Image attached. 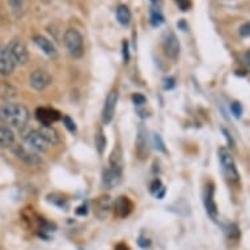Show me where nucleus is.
<instances>
[{
	"mask_svg": "<svg viewBox=\"0 0 250 250\" xmlns=\"http://www.w3.org/2000/svg\"><path fill=\"white\" fill-rule=\"evenodd\" d=\"M15 152H16V155L19 156L20 159H22V160L29 163V164H38V163H40V157H38L36 153H33L30 148H24L21 147V146H19Z\"/></svg>",
	"mask_w": 250,
	"mask_h": 250,
	"instance_id": "f3484780",
	"label": "nucleus"
},
{
	"mask_svg": "<svg viewBox=\"0 0 250 250\" xmlns=\"http://www.w3.org/2000/svg\"><path fill=\"white\" fill-rule=\"evenodd\" d=\"M240 36L241 37H250V22H245L240 28Z\"/></svg>",
	"mask_w": 250,
	"mask_h": 250,
	"instance_id": "cd10ccee",
	"label": "nucleus"
},
{
	"mask_svg": "<svg viewBox=\"0 0 250 250\" xmlns=\"http://www.w3.org/2000/svg\"><path fill=\"white\" fill-rule=\"evenodd\" d=\"M29 83L36 90H43L51 84V76L46 71L37 70L32 72L30 78H29Z\"/></svg>",
	"mask_w": 250,
	"mask_h": 250,
	"instance_id": "f8f14e48",
	"label": "nucleus"
},
{
	"mask_svg": "<svg viewBox=\"0 0 250 250\" xmlns=\"http://www.w3.org/2000/svg\"><path fill=\"white\" fill-rule=\"evenodd\" d=\"M15 144V134L7 126H0V147L9 148Z\"/></svg>",
	"mask_w": 250,
	"mask_h": 250,
	"instance_id": "dca6fc26",
	"label": "nucleus"
},
{
	"mask_svg": "<svg viewBox=\"0 0 250 250\" xmlns=\"http://www.w3.org/2000/svg\"><path fill=\"white\" fill-rule=\"evenodd\" d=\"M7 46H8L9 53L12 55V59L16 66H24V64H26V62L29 61V53L28 47L25 46L24 42L15 38Z\"/></svg>",
	"mask_w": 250,
	"mask_h": 250,
	"instance_id": "39448f33",
	"label": "nucleus"
},
{
	"mask_svg": "<svg viewBox=\"0 0 250 250\" xmlns=\"http://www.w3.org/2000/svg\"><path fill=\"white\" fill-rule=\"evenodd\" d=\"M9 8L12 9V12L17 16H20L24 9V0H8Z\"/></svg>",
	"mask_w": 250,
	"mask_h": 250,
	"instance_id": "b1692460",
	"label": "nucleus"
},
{
	"mask_svg": "<svg viewBox=\"0 0 250 250\" xmlns=\"http://www.w3.org/2000/svg\"><path fill=\"white\" fill-rule=\"evenodd\" d=\"M176 3L181 11H184V12L190 8V0H176Z\"/></svg>",
	"mask_w": 250,
	"mask_h": 250,
	"instance_id": "c756f323",
	"label": "nucleus"
},
{
	"mask_svg": "<svg viewBox=\"0 0 250 250\" xmlns=\"http://www.w3.org/2000/svg\"><path fill=\"white\" fill-rule=\"evenodd\" d=\"M132 101H134V104L138 105V106H142V105L146 104V97H144L143 95H140V93H136V95L132 96Z\"/></svg>",
	"mask_w": 250,
	"mask_h": 250,
	"instance_id": "c85d7f7f",
	"label": "nucleus"
},
{
	"mask_svg": "<svg viewBox=\"0 0 250 250\" xmlns=\"http://www.w3.org/2000/svg\"><path fill=\"white\" fill-rule=\"evenodd\" d=\"M36 118L42 126H51L53 123L62 119V115L53 107H38L36 110Z\"/></svg>",
	"mask_w": 250,
	"mask_h": 250,
	"instance_id": "9d476101",
	"label": "nucleus"
},
{
	"mask_svg": "<svg viewBox=\"0 0 250 250\" xmlns=\"http://www.w3.org/2000/svg\"><path fill=\"white\" fill-rule=\"evenodd\" d=\"M30 113L28 107L21 104L8 103L0 106V122L7 125V127L22 130L28 125Z\"/></svg>",
	"mask_w": 250,
	"mask_h": 250,
	"instance_id": "f257e3e1",
	"label": "nucleus"
},
{
	"mask_svg": "<svg viewBox=\"0 0 250 250\" xmlns=\"http://www.w3.org/2000/svg\"><path fill=\"white\" fill-rule=\"evenodd\" d=\"M121 181H122V167L110 165L106 169H104L103 185L105 186V189H113L121 184Z\"/></svg>",
	"mask_w": 250,
	"mask_h": 250,
	"instance_id": "423d86ee",
	"label": "nucleus"
},
{
	"mask_svg": "<svg viewBox=\"0 0 250 250\" xmlns=\"http://www.w3.org/2000/svg\"><path fill=\"white\" fill-rule=\"evenodd\" d=\"M113 209L118 217H126L132 211V202L127 197H119L113 203Z\"/></svg>",
	"mask_w": 250,
	"mask_h": 250,
	"instance_id": "ddd939ff",
	"label": "nucleus"
},
{
	"mask_svg": "<svg viewBox=\"0 0 250 250\" xmlns=\"http://www.w3.org/2000/svg\"><path fill=\"white\" fill-rule=\"evenodd\" d=\"M163 47H164L167 57L173 59V61H176L178 55H180V42H178V38L176 37V34L173 33V32H168V33L164 34Z\"/></svg>",
	"mask_w": 250,
	"mask_h": 250,
	"instance_id": "0eeeda50",
	"label": "nucleus"
},
{
	"mask_svg": "<svg viewBox=\"0 0 250 250\" xmlns=\"http://www.w3.org/2000/svg\"><path fill=\"white\" fill-rule=\"evenodd\" d=\"M63 42L66 46L67 51L71 57L75 59L83 57L84 54V40L83 36L79 33L76 29H68L63 36Z\"/></svg>",
	"mask_w": 250,
	"mask_h": 250,
	"instance_id": "f03ea898",
	"label": "nucleus"
},
{
	"mask_svg": "<svg viewBox=\"0 0 250 250\" xmlns=\"http://www.w3.org/2000/svg\"><path fill=\"white\" fill-rule=\"evenodd\" d=\"M111 208H113V203L109 197H100L99 201L96 202V212L100 217L106 216Z\"/></svg>",
	"mask_w": 250,
	"mask_h": 250,
	"instance_id": "aec40b11",
	"label": "nucleus"
},
{
	"mask_svg": "<svg viewBox=\"0 0 250 250\" xmlns=\"http://www.w3.org/2000/svg\"><path fill=\"white\" fill-rule=\"evenodd\" d=\"M117 101H118V93H117V90H111V92H109V95L106 96L103 107L104 125H109V123L113 121V118H114Z\"/></svg>",
	"mask_w": 250,
	"mask_h": 250,
	"instance_id": "6e6552de",
	"label": "nucleus"
},
{
	"mask_svg": "<svg viewBox=\"0 0 250 250\" xmlns=\"http://www.w3.org/2000/svg\"><path fill=\"white\" fill-rule=\"evenodd\" d=\"M153 143H155V147L157 148V149H160V151H165L164 143H163V140H161V138L159 134H155V135H153Z\"/></svg>",
	"mask_w": 250,
	"mask_h": 250,
	"instance_id": "bb28decb",
	"label": "nucleus"
},
{
	"mask_svg": "<svg viewBox=\"0 0 250 250\" xmlns=\"http://www.w3.org/2000/svg\"><path fill=\"white\" fill-rule=\"evenodd\" d=\"M15 62L12 59V55L9 53V49L7 45H0V75L3 76H9L15 71Z\"/></svg>",
	"mask_w": 250,
	"mask_h": 250,
	"instance_id": "1a4fd4ad",
	"label": "nucleus"
},
{
	"mask_svg": "<svg viewBox=\"0 0 250 250\" xmlns=\"http://www.w3.org/2000/svg\"><path fill=\"white\" fill-rule=\"evenodd\" d=\"M128 58H130V55H128V43L125 41L123 42V61L127 63Z\"/></svg>",
	"mask_w": 250,
	"mask_h": 250,
	"instance_id": "7c9ffc66",
	"label": "nucleus"
},
{
	"mask_svg": "<svg viewBox=\"0 0 250 250\" xmlns=\"http://www.w3.org/2000/svg\"><path fill=\"white\" fill-rule=\"evenodd\" d=\"M151 1H156V0H151Z\"/></svg>",
	"mask_w": 250,
	"mask_h": 250,
	"instance_id": "f704fd0d",
	"label": "nucleus"
},
{
	"mask_svg": "<svg viewBox=\"0 0 250 250\" xmlns=\"http://www.w3.org/2000/svg\"><path fill=\"white\" fill-rule=\"evenodd\" d=\"M136 152H138L140 159H143L144 156L148 153L147 134H146L143 127L139 128V134H138V138H136Z\"/></svg>",
	"mask_w": 250,
	"mask_h": 250,
	"instance_id": "a211bd4d",
	"label": "nucleus"
},
{
	"mask_svg": "<svg viewBox=\"0 0 250 250\" xmlns=\"http://www.w3.org/2000/svg\"><path fill=\"white\" fill-rule=\"evenodd\" d=\"M37 130L50 146H55V144H58L61 142L59 134H58V131L53 127V126H41V127L37 128Z\"/></svg>",
	"mask_w": 250,
	"mask_h": 250,
	"instance_id": "2eb2a0df",
	"label": "nucleus"
},
{
	"mask_svg": "<svg viewBox=\"0 0 250 250\" xmlns=\"http://www.w3.org/2000/svg\"><path fill=\"white\" fill-rule=\"evenodd\" d=\"M139 245L142 246V248H147V246H149V241H143V238H139Z\"/></svg>",
	"mask_w": 250,
	"mask_h": 250,
	"instance_id": "72a5a7b5",
	"label": "nucleus"
},
{
	"mask_svg": "<svg viewBox=\"0 0 250 250\" xmlns=\"http://www.w3.org/2000/svg\"><path fill=\"white\" fill-rule=\"evenodd\" d=\"M205 207L206 211L208 213V216L212 219L213 222H216L219 219V211H217L216 202H215V189H213V185H208L206 188L205 191Z\"/></svg>",
	"mask_w": 250,
	"mask_h": 250,
	"instance_id": "9b49d317",
	"label": "nucleus"
},
{
	"mask_svg": "<svg viewBox=\"0 0 250 250\" xmlns=\"http://www.w3.org/2000/svg\"><path fill=\"white\" fill-rule=\"evenodd\" d=\"M149 21H151L152 26H160L163 22H164V16L161 15L160 11H157V9L152 8L151 9V15H149Z\"/></svg>",
	"mask_w": 250,
	"mask_h": 250,
	"instance_id": "4be33fe9",
	"label": "nucleus"
},
{
	"mask_svg": "<svg viewBox=\"0 0 250 250\" xmlns=\"http://www.w3.org/2000/svg\"><path fill=\"white\" fill-rule=\"evenodd\" d=\"M230 110H232V113H233L236 118H240V117H241V114H242L241 104H240V103L230 104Z\"/></svg>",
	"mask_w": 250,
	"mask_h": 250,
	"instance_id": "393cba45",
	"label": "nucleus"
},
{
	"mask_svg": "<svg viewBox=\"0 0 250 250\" xmlns=\"http://www.w3.org/2000/svg\"><path fill=\"white\" fill-rule=\"evenodd\" d=\"M115 15H117V20H118V22L121 25H123V26H127V25L131 22V12H130V9H128L127 5H118L117 9H115Z\"/></svg>",
	"mask_w": 250,
	"mask_h": 250,
	"instance_id": "6ab92c4d",
	"label": "nucleus"
},
{
	"mask_svg": "<svg viewBox=\"0 0 250 250\" xmlns=\"http://www.w3.org/2000/svg\"><path fill=\"white\" fill-rule=\"evenodd\" d=\"M96 147H97L99 153H103V152L105 151V147H106V138L104 135V132L101 128H99L97 135H96Z\"/></svg>",
	"mask_w": 250,
	"mask_h": 250,
	"instance_id": "5701e85b",
	"label": "nucleus"
},
{
	"mask_svg": "<svg viewBox=\"0 0 250 250\" xmlns=\"http://www.w3.org/2000/svg\"><path fill=\"white\" fill-rule=\"evenodd\" d=\"M63 123H64V126H66L68 130H70L71 132H76V125H75V122L72 121V119L70 118V117H63Z\"/></svg>",
	"mask_w": 250,
	"mask_h": 250,
	"instance_id": "a878e982",
	"label": "nucleus"
},
{
	"mask_svg": "<svg viewBox=\"0 0 250 250\" xmlns=\"http://www.w3.org/2000/svg\"><path fill=\"white\" fill-rule=\"evenodd\" d=\"M33 41L34 43L47 55V57L55 58L58 55V51L57 49H55V46H54L53 42L49 41V40L46 37H43V36H34Z\"/></svg>",
	"mask_w": 250,
	"mask_h": 250,
	"instance_id": "4468645a",
	"label": "nucleus"
},
{
	"mask_svg": "<svg viewBox=\"0 0 250 250\" xmlns=\"http://www.w3.org/2000/svg\"><path fill=\"white\" fill-rule=\"evenodd\" d=\"M217 153H219V161H220V165H222L223 172H224L227 178L232 181V182H237L240 176H238L237 167H236L232 153L224 147L220 148Z\"/></svg>",
	"mask_w": 250,
	"mask_h": 250,
	"instance_id": "7ed1b4c3",
	"label": "nucleus"
},
{
	"mask_svg": "<svg viewBox=\"0 0 250 250\" xmlns=\"http://www.w3.org/2000/svg\"><path fill=\"white\" fill-rule=\"evenodd\" d=\"M149 190H151V194L153 195V197H156L157 199H163L165 195V186L163 184H161L160 180H155L151 184V188H149Z\"/></svg>",
	"mask_w": 250,
	"mask_h": 250,
	"instance_id": "412c9836",
	"label": "nucleus"
},
{
	"mask_svg": "<svg viewBox=\"0 0 250 250\" xmlns=\"http://www.w3.org/2000/svg\"><path fill=\"white\" fill-rule=\"evenodd\" d=\"M244 63H245V66L248 67V70L250 71V50H248V51L244 54Z\"/></svg>",
	"mask_w": 250,
	"mask_h": 250,
	"instance_id": "473e14b6",
	"label": "nucleus"
},
{
	"mask_svg": "<svg viewBox=\"0 0 250 250\" xmlns=\"http://www.w3.org/2000/svg\"><path fill=\"white\" fill-rule=\"evenodd\" d=\"M164 82H165V84H164L165 89H172L173 86H174V79L173 78L165 79Z\"/></svg>",
	"mask_w": 250,
	"mask_h": 250,
	"instance_id": "2f4dec72",
	"label": "nucleus"
},
{
	"mask_svg": "<svg viewBox=\"0 0 250 250\" xmlns=\"http://www.w3.org/2000/svg\"><path fill=\"white\" fill-rule=\"evenodd\" d=\"M22 140L30 149L37 152H46L49 149L50 144L43 139L38 130H28L22 134Z\"/></svg>",
	"mask_w": 250,
	"mask_h": 250,
	"instance_id": "20e7f679",
	"label": "nucleus"
}]
</instances>
